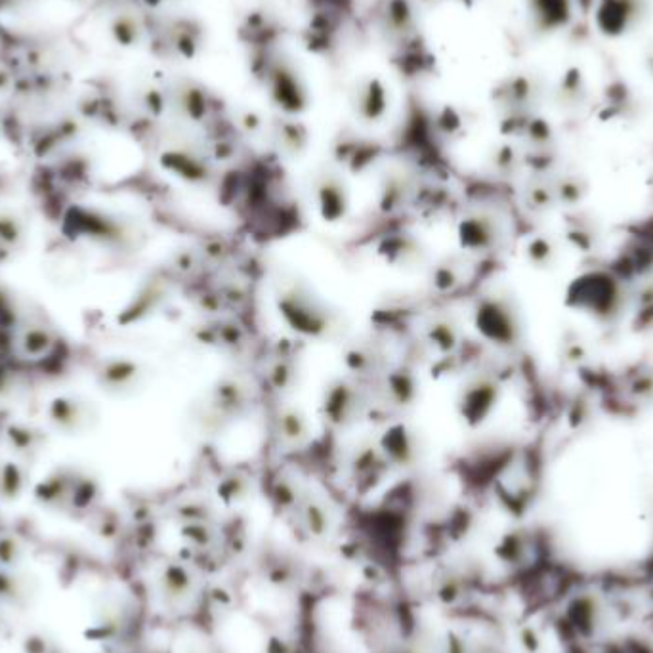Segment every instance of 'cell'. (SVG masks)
<instances>
[{"label":"cell","instance_id":"1","mask_svg":"<svg viewBox=\"0 0 653 653\" xmlns=\"http://www.w3.org/2000/svg\"><path fill=\"white\" fill-rule=\"evenodd\" d=\"M275 306L281 319L298 335L321 338L329 335L335 325V314L325 300L312 293L304 283H293L275 296Z\"/></svg>","mask_w":653,"mask_h":653},{"label":"cell","instance_id":"2","mask_svg":"<svg viewBox=\"0 0 653 653\" xmlns=\"http://www.w3.org/2000/svg\"><path fill=\"white\" fill-rule=\"evenodd\" d=\"M650 14L652 0H596L592 23L602 37L617 41L642 29Z\"/></svg>","mask_w":653,"mask_h":653},{"label":"cell","instance_id":"3","mask_svg":"<svg viewBox=\"0 0 653 653\" xmlns=\"http://www.w3.org/2000/svg\"><path fill=\"white\" fill-rule=\"evenodd\" d=\"M44 413L50 428L64 436H81L86 430H90L98 419L92 401L73 394H60L52 398L48 401Z\"/></svg>","mask_w":653,"mask_h":653},{"label":"cell","instance_id":"4","mask_svg":"<svg viewBox=\"0 0 653 653\" xmlns=\"http://www.w3.org/2000/svg\"><path fill=\"white\" fill-rule=\"evenodd\" d=\"M365 407L367 400L359 386L350 380H337L325 390L321 413L333 426L346 428L363 417Z\"/></svg>","mask_w":653,"mask_h":653},{"label":"cell","instance_id":"5","mask_svg":"<svg viewBox=\"0 0 653 653\" xmlns=\"http://www.w3.org/2000/svg\"><path fill=\"white\" fill-rule=\"evenodd\" d=\"M94 379L102 392L107 396H127L134 392L144 379V369L138 361L125 358V356H113V358L102 359L94 371Z\"/></svg>","mask_w":653,"mask_h":653},{"label":"cell","instance_id":"6","mask_svg":"<svg viewBox=\"0 0 653 653\" xmlns=\"http://www.w3.org/2000/svg\"><path fill=\"white\" fill-rule=\"evenodd\" d=\"M375 254L390 268H413L424 262L426 251L413 233H390L382 237Z\"/></svg>","mask_w":653,"mask_h":653},{"label":"cell","instance_id":"7","mask_svg":"<svg viewBox=\"0 0 653 653\" xmlns=\"http://www.w3.org/2000/svg\"><path fill=\"white\" fill-rule=\"evenodd\" d=\"M495 401H497V386L493 382L485 379L472 380L461 392V398L457 403L459 415L468 426L476 428L487 421Z\"/></svg>","mask_w":653,"mask_h":653},{"label":"cell","instance_id":"8","mask_svg":"<svg viewBox=\"0 0 653 653\" xmlns=\"http://www.w3.org/2000/svg\"><path fill=\"white\" fill-rule=\"evenodd\" d=\"M474 325L478 333L493 344H510L514 337V323L508 310L493 298H484L474 310Z\"/></svg>","mask_w":653,"mask_h":653},{"label":"cell","instance_id":"9","mask_svg":"<svg viewBox=\"0 0 653 653\" xmlns=\"http://www.w3.org/2000/svg\"><path fill=\"white\" fill-rule=\"evenodd\" d=\"M314 195H316L314 199H316L317 214L323 222L338 224L346 220L350 212V193L340 178L333 174L323 176L316 186Z\"/></svg>","mask_w":653,"mask_h":653},{"label":"cell","instance_id":"10","mask_svg":"<svg viewBox=\"0 0 653 653\" xmlns=\"http://www.w3.org/2000/svg\"><path fill=\"white\" fill-rule=\"evenodd\" d=\"M457 241L463 251L484 253L497 241V224L491 216L474 212L461 218L457 224Z\"/></svg>","mask_w":653,"mask_h":653},{"label":"cell","instance_id":"11","mask_svg":"<svg viewBox=\"0 0 653 653\" xmlns=\"http://www.w3.org/2000/svg\"><path fill=\"white\" fill-rule=\"evenodd\" d=\"M2 436H4V442L8 445V449L20 459L39 457L48 443V436L44 430H41L39 426L22 421L8 422L4 426Z\"/></svg>","mask_w":653,"mask_h":653},{"label":"cell","instance_id":"12","mask_svg":"<svg viewBox=\"0 0 653 653\" xmlns=\"http://www.w3.org/2000/svg\"><path fill=\"white\" fill-rule=\"evenodd\" d=\"M380 453L388 463H413L419 457V440L405 424H394L380 440Z\"/></svg>","mask_w":653,"mask_h":653},{"label":"cell","instance_id":"13","mask_svg":"<svg viewBox=\"0 0 653 653\" xmlns=\"http://www.w3.org/2000/svg\"><path fill=\"white\" fill-rule=\"evenodd\" d=\"M531 14L543 31H560L573 18V0H531Z\"/></svg>","mask_w":653,"mask_h":653},{"label":"cell","instance_id":"14","mask_svg":"<svg viewBox=\"0 0 653 653\" xmlns=\"http://www.w3.org/2000/svg\"><path fill=\"white\" fill-rule=\"evenodd\" d=\"M56 344L54 333L41 323L27 325L20 335V350L29 359H43L52 352Z\"/></svg>","mask_w":653,"mask_h":653},{"label":"cell","instance_id":"15","mask_svg":"<svg viewBox=\"0 0 653 653\" xmlns=\"http://www.w3.org/2000/svg\"><path fill=\"white\" fill-rule=\"evenodd\" d=\"M27 241V222L16 211L0 209V247L14 253Z\"/></svg>","mask_w":653,"mask_h":653},{"label":"cell","instance_id":"16","mask_svg":"<svg viewBox=\"0 0 653 653\" xmlns=\"http://www.w3.org/2000/svg\"><path fill=\"white\" fill-rule=\"evenodd\" d=\"M346 367L356 375H373L384 367V356L375 346H354L346 354Z\"/></svg>","mask_w":653,"mask_h":653},{"label":"cell","instance_id":"17","mask_svg":"<svg viewBox=\"0 0 653 653\" xmlns=\"http://www.w3.org/2000/svg\"><path fill=\"white\" fill-rule=\"evenodd\" d=\"M426 338L432 344V348H436L440 354L447 356L457 350L461 335H459L457 325L451 319H438L428 327Z\"/></svg>","mask_w":653,"mask_h":653},{"label":"cell","instance_id":"18","mask_svg":"<svg viewBox=\"0 0 653 653\" xmlns=\"http://www.w3.org/2000/svg\"><path fill=\"white\" fill-rule=\"evenodd\" d=\"M25 487V470L18 461L0 463V497L16 499Z\"/></svg>","mask_w":653,"mask_h":653},{"label":"cell","instance_id":"19","mask_svg":"<svg viewBox=\"0 0 653 653\" xmlns=\"http://www.w3.org/2000/svg\"><path fill=\"white\" fill-rule=\"evenodd\" d=\"M279 434L285 442L302 443L308 438V421L298 409H287L279 415Z\"/></svg>","mask_w":653,"mask_h":653},{"label":"cell","instance_id":"20","mask_svg":"<svg viewBox=\"0 0 653 653\" xmlns=\"http://www.w3.org/2000/svg\"><path fill=\"white\" fill-rule=\"evenodd\" d=\"M463 283V268L455 260H445L440 262L432 270V285L440 293H451Z\"/></svg>","mask_w":653,"mask_h":653},{"label":"cell","instance_id":"21","mask_svg":"<svg viewBox=\"0 0 653 653\" xmlns=\"http://www.w3.org/2000/svg\"><path fill=\"white\" fill-rule=\"evenodd\" d=\"M386 384H388V392L392 396V400L398 401L407 405L409 401L415 398V380L407 373V371H392L390 377H386Z\"/></svg>","mask_w":653,"mask_h":653},{"label":"cell","instance_id":"22","mask_svg":"<svg viewBox=\"0 0 653 653\" xmlns=\"http://www.w3.org/2000/svg\"><path fill=\"white\" fill-rule=\"evenodd\" d=\"M407 201V191L400 180H388L380 188L379 209L382 212H394Z\"/></svg>","mask_w":653,"mask_h":653},{"label":"cell","instance_id":"23","mask_svg":"<svg viewBox=\"0 0 653 653\" xmlns=\"http://www.w3.org/2000/svg\"><path fill=\"white\" fill-rule=\"evenodd\" d=\"M295 373L293 363H287V361L275 363L274 369L270 371V379H272L275 390H287L295 382Z\"/></svg>","mask_w":653,"mask_h":653},{"label":"cell","instance_id":"24","mask_svg":"<svg viewBox=\"0 0 653 653\" xmlns=\"http://www.w3.org/2000/svg\"><path fill=\"white\" fill-rule=\"evenodd\" d=\"M14 384H16V375H14V371H12L4 361H0V396L12 392Z\"/></svg>","mask_w":653,"mask_h":653},{"label":"cell","instance_id":"25","mask_svg":"<svg viewBox=\"0 0 653 653\" xmlns=\"http://www.w3.org/2000/svg\"><path fill=\"white\" fill-rule=\"evenodd\" d=\"M646 67H648V71L652 73L653 77V48L646 54Z\"/></svg>","mask_w":653,"mask_h":653}]
</instances>
